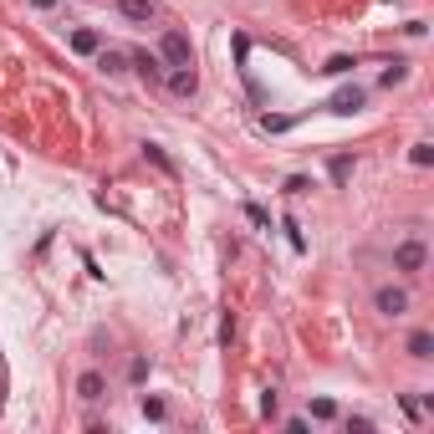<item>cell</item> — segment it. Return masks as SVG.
<instances>
[{
    "label": "cell",
    "instance_id": "obj_1",
    "mask_svg": "<svg viewBox=\"0 0 434 434\" xmlns=\"http://www.w3.org/2000/svg\"><path fill=\"white\" fill-rule=\"evenodd\" d=\"M159 56H164V67H194V52H189V36L184 31H164Z\"/></svg>",
    "mask_w": 434,
    "mask_h": 434
},
{
    "label": "cell",
    "instance_id": "obj_12",
    "mask_svg": "<svg viewBox=\"0 0 434 434\" xmlns=\"http://www.w3.org/2000/svg\"><path fill=\"white\" fill-rule=\"evenodd\" d=\"M138 409H143V419H148V424H164V419H169V404H164V399H154V394H143V399H138Z\"/></svg>",
    "mask_w": 434,
    "mask_h": 434
},
{
    "label": "cell",
    "instance_id": "obj_4",
    "mask_svg": "<svg viewBox=\"0 0 434 434\" xmlns=\"http://www.w3.org/2000/svg\"><path fill=\"white\" fill-rule=\"evenodd\" d=\"M363 102H368V92H363V87H342V92H332L327 113H337V118H353V113H363Z\"/></svg>",
    "mask_w": 434,
    "mask_h": 434
},
{
    "label": "cell",
    "instance_id": "obj_16",
    "mask_svg": "<svg viewBox=\"0 0 434 434\" xmlns=\"http://www.w3.org/2000/svg\"><path fill=\"white\" fill-rule=\"evenodd\" d=\"M378 82H383V87H399V82H409V61H394V67H388Z\"/></svg>",
    "mask_w": 434,
    "mask_h": 434
},
{
    "label": "cell",
    "instance_id": "obj_11",
    "mask_svg": "<svg viewBox=\"0 0 434 434\" xmlns=\"http://www.w3.org/2000/svg\"><path fill=\"white\" fill-rule=\"evenodd\" d=\"M409 358H414V363H429V358H434V332H414V337H409Z\"/></svg>",
    "mask_w": 434,
    "mask_h": 434
},
{
    "label": "cell",
    "instance_id": "obj_18",
    "mask_svg": "<svg viewBox=\"0 0 434 434\" xmlns=\"http://www.w3.org/2000/svg\"><path fill=\"white\" fill-rule=\"evenodd\" d=\"M246 215H251V225H260V230H271V215L260 210V205H246Z\"/></svg>",
    "mask_w": 434,
    "mask_h": 434
},
{
    "label": "cell",
    "instance_id": "obj_21",
    "mask_svg": "<svg viewBox=\"0 0 434 434\" xmlns=\"http://www.w3.org/2000/svg\"><path fill=\"white\" fill-rule=\"evenodd\" d=\"M31 6H36V11H52V6H56V0H31Z\"/></svg>",
    "mask_w": 434,
    "mask_h": 434
},
{
    "label": "cell",
    "instance_id": "obj_5",
    "mask_svg": "<svg viewBox=\"0 0 434 434\" xmlns=\"http://www.w3.org/2000/svg\"><path fill=\"white\" fill-rule=\"evenodd\" d=\"M128 67H133L143 82H159L164 77V56L159 52H128Z\"/></svg>",
    "mask_w": 434,
    "mask_h": 434
},
{
    "label": "cell",
    "instance_id": "obj_3",
    "mask_svg": "<svg viewBox=\"0 0 434 434\" xmlns=\"http://www.w3.org/2000/svg\"><path fill=\"white\" fill-rule=\"evenodd\" d=\"M373 307H378L383 317H404V312H409V291H404V287H378V291H373Z\"/></svg>",
    "mask_w": 434,
    "mask_h": 434
},
{
    "label": "cell",
    "instance_id": "obj_7",
    "mask_svg": "<svg viewBox=\"0 0 434 434\" xmlns=\"http://www.w3.org/2000/svg\"><path fill=\"white\" fill-rule=\"evenodd\" d=\"M102 394H107V378H102V373H92V368H87V373L77 378V399H82V404H97Z\"/></svg>",
    "mask_w": 434,
    "mask_h": 434
},
{
    "label": "cell",
    "instance_id": "obj_19",
    "mask_svg": "<svg viewBox=\"0 0 434 434\" xmlns=\"http://www.w3.org/2000/svg\"><path fill=\"white\" fill-rule=\"evenodd\" d=\"M128 378L143 383V378H148V358H133V363H128Z\"/></svg>",
    "mask_w": 434,
    "mask_h": 434
},
{
    "label": "cell",
    "instance_id": "obj_13",
    "mask_svg": "<svg viewBox=\"0 0 434 434\" xmlns=\"http://www.w3.org/2000/svg\"><path fill=\"white\" fill-rule=\"evenodd\" d=\"M143 159H148V164H159V169L169 174V179H174V174H179V164H174V159L164 154V148H159V143H143Z\"/></svg>",
    "mask_w": 434,
    "mask_h": 434
},
{
    "label": "cell",
    "instance_id": "obj_6",
    "mask_svg": "<svg viewBox=\"0 0 434 434\" xmlns=\"http://www.w3.org/2000/svg\"><path fill=\"white\" fill-rule=\"evenodd\" d=\"M118 16L133 20V26H148V20L159 16V6H154V0H118Z\"/></svg>",
    "mask_w": 434,
    "mask_h": 434
},
{
    "label": "cell",
    "instance_id": "obj_17",
    "mask_svg": "<svg viewBox=\"0 0 434 434\" xmlns=\"http://www.w3.org/2000/svg\"><path fill=\"white\" fill-rule=\"evenodd\" d=\"M312 419H337V404L332 399H312Z\"/></svg>",
    "mask_w": 434,
    "mask_h": 434
},
{
    "label": "cell",
    "instance_id": "obj_9",
    "mask_svg": "<svg viewBox=\"0 0 434 434\" xmlns=\"http://www.w3.org/2000/svg\"><path fill=\"white\" fill-rule=\"evenodd\" d=\"M97 72H107V77H123V72H128V52L97 47Z\"/></svg>",
    "mask_w": 434,
    "mask_h": 434
},
{
    "label": "cell",
    "instance_id": "obj_8",
    "mask_svg": "<svg viewBox=\"0 0 434 434\" xmlns=\"http://www.w3.org/2000/svg\"><path fill=\"white\" fill-rule=\"evenodd\" d=\"M169 87H174V97H194V92H200V77H194V67H174Z\"/></svg>",
    "mask_w": 434,
    "mask_h": 434
},
{
    "label": "cell",
    "instance_id": "obj_14",
    "mask_svg": "<svg viewBox=\"0 0 434 434\" xmlns=\"http://www.w3.org/2000/svg\"><path fill=\"white\" fill-rule=\"evenodd\" d=\"M409 164H414V169H429V164H434V143H414V148H409Z\"/></svg>",
    "mask_w": 434,
    "mask_h": 434
},
{
    "label": "cell",
    "instance_id": "obj_15",
    "mask_svg": "<svg viewBox=\"0 0 434 434\" xmlns=\"http://www.w3.org/2000/svg\"><path fill=\"white\" fill-rule=\"evenodd\" d=\"M353 67H358L353 56H332L327 67H322V77H347V72H353Z\"/></svg>",
    "mask_w": 434,
    "mask_h": 434
},
{
    "label": "cell",
    "instance_id": "obj_20",
    "mask_svg": "<svg viewBox=\"0 0 434 434\" xmlns=\"http://www.w3.org/2000/svg\"><path fill=\"white\" fill-rule=\"evenodd\" d=\"M260 128H266V133H287L291 118H260Z\"/></svg>",
    "mask_w": 434,
    "mask_h": 434
},
{
    "label": "cell",
    "instance_id": "obj_10",
    "mask_svg": "<svg viewBox=\"0 0 434 434\" xmlns=\"http://www.w3.org/2000/svg\"><path fill=\"white\" fill-rule=\"evenodd\" d=\"M97 47H102V36H97V31H87V26L72 31V52H77V56H97Z\"/></svg>",
    "mask_w": 434,
    "mask_h": 434
},
{
    "label": "cell",
    "instance_id": "obj_2",
    "mask_svg": "<svg viewBox=\"0 0 434 434\" xmlns=\"http://www.w3.org/2000/svg\"><path fill=\"white\" fill-rule=\"evenodd\" d=\"M424 260H429L424 241H404V246L394 251V271H404V276H419V271H424Z\"/></svg>",
    "mask_w": 434,
    "mask_h": 434
}]
</instances>
